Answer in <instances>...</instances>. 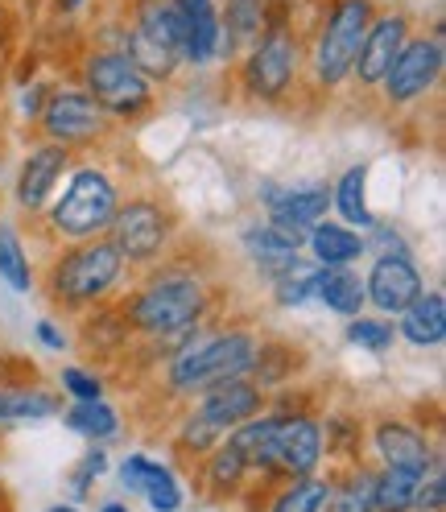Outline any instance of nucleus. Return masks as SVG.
Segmentation results:
<instances>
[{
    "instance_id": "nucleus-33",
    "label": "nucleus",
    "mask_w": 446,
    "mask_h": 512,
    "mask_svg": "<svg viewBox=\"0 0 446 512\" xmlns=\"http://www.w3.org/2000/svg\"><path fill=\"white\" fill-rule=\"evenodd\" d=\"M347 343H356L360 351L380 356V351L393 347V327L385 323V318H347Z\"/></svg>"
},
{
    "instance_id": "nucleus-1",
    "label": "nucleus",
    "mask_w": 446,
    "mask_h": 512,
    "mask_svg": "<svg viewBox=\"0 0 446 512\" xmlns=\"http://www.w3.org/2000/svg\"><path fill=\"white\" fill-rule=\"evenodd\" d=\"M203 314H207V285L195 273H157L124 302L129 331L166 339V343L174 335H190Z\"/></svg>"
},
{
    "instance_id": "nucleus-26",
    "label": "nucleus",
    "mask_w": 446,
    "mask_h": 512,
    "mask_svg": "<svg viewBox=\"0 0 446 512\" xmlns=\"http://www.w3.org/2000/svg\"><path fill=\"white\" fill-rule=\"evenodd\" d=\"M62 422H67V430L91 438V442H104L112 434H120V413L100 397V401H75L67 413H62Z\"/></svg>"
},
{
    "instance_id": "nucleus-16",
    "label": "nucleus",
    "mask_w": 446,
    "mask_h": 512,
    "mask_svg": "<svg viewBox=\"0 0 446 512\" xmlns=\"http://www.w3.org/2000/svg\"><path fill=\"white\" fill-rule=\"evenodd\" d=\"M372 446H376V455L385 467H401V471H430L438 463L434 455V446L422 430H413L397 418H385V422H376L372 430Z\"/></svg>"
},
{
    "instance_id": "nucleus-2",
    "label": "nucleus",
    "mask_w": 446,
    "mask_h": 512,
    "mask_svg": "<svg viewBox=\"0 0 446 512\" xmlns=\"http://www.w3.org/2000/svg\"><path fill=\"white\" fill-rule=\"evenodd\" d=\"M261 339L252 331H219L211 339H195L170 360V389L182 397H203L223 380H240L257 364Z\"/></svg>"
},
{
    "instance_id": "nucleus-12",
    "label": "nucleus",
    "mask_w": 446,
    "mask_h": 512,
    "mask_svg": "<svg viewBox=\"0 0 446 512\" xmlns=\"http://www.w3.org/2000/svg\"><path fill=\"white\" fill-rule=\"evenodd\" d=\"M323 463V426L310 413H277V475L302 479Z\"/></svg>"
},
{
    "instance_id": "nucleus-21",
    "label": "nucleus",
    "mask_w": 446,
    "mask_h": 512,
    "mask_svg": "<svg viewBox=\"0 0 446 512\" xmlns=\"http://www.w3.org/2000/svg\"><path fill=\"white\" fill-rule=\"evenodd\" d=\"M401 335L413 347H438L446 339V298L442 290H422V298L401 310Z\"/></svg>"
},
{
    "instance_id": "nucleus-37",
    "label": "nucleus",
    "mask_w": 446,
    "mask_h": 512,
    "mask_svg": "<svg viewBox=\"0 0 446 512\" xmlns=\"http://www.w3.org/2000/svg\"><path fill=\"white\" fill-rule=\"evenodd\" d=\"M364 252H376V256H405L409 261V244L397 228H389V223H372L368 228V240H364Z\"/></svg>"
},
{
    "instance_id": "nucleus-3",
    "label": "nucleus",
    "mask_w": 446,
    "mask_h": 512,
    "mask_svg": "<svg viewBox=\"0 0 446 512\" xmlns=\"http://www.w3.org/2000/svg\"><path fill=\"white\" fill-rule=\"evenodd\" d=\"M124 273L120 252L112 248V240H83L71 252H62L58 261L46 273L50 285V298L62 306H91V302H104L116 281Z\"/></svg>"
},
{
    "instance_id": "nucleus-43",
    "label": "nucleus",
    "mask_w": 446,
    "mask_h": 512,
    "mask_svg": "<svg viewBox=\"0 0 446 512\" xmlns=\"http://www.w3.org/2000/svg\"><path fill=\"white\" fill-rule=\"evenodd\" d=\"M75 5H83V0H58V9H67V13H71Z\"/></svg>"
},
{
    "instance_id": "nucleus-42",
    "label": "nucleus",
    "mask_w": 446,
    "mask_h": 512,
    "mask_svg": "<svg viewBox=\"0 0 446 512\" xmlns=\"http://www.w3.org/2000/svg\"><path fill=\"white\" fill-rule=\"evenodd\" d=\"M46 512H79L75 504H54V508H46Z\"/></svg>"
},
{
    "instance_id": "nucleus-20",
    "label": "nucleus",
    "mask_w": 446,
    "mask_h": 512,
    "mask_svg": "<svg viewBox=\"0 0 446 512\" xmlns=\"http://www.w3.org/2000/svg\"><path fill=\"white\" fill-rule=\"evenodd\" d=\"M306 244H310L314 265H323V269H347L352 261L364 256V236L352 232V228H343V223H331V219L314 223Z\"/></svg>"
},
{
    "instance_id": "nucleus-35",
    "label": "nucleus",
    "mask_w": 446,
    "mask_h": 512,
    "mask_svg": "<svg viewBox=\"0 0 446 512\" xmlns=\"http://www.w3.org/2000/svg\"><path fill=\"white\" fill-rule=\"evenodd\" d=\"M104 471H108V455L100 451V446H95V451H87V455L79 459V467L71 471V496L83 500V496L91 492V484H95V479H100Z\"/></svg>"
},
{
    "instance_id": "nucleus-13",
    "label": "nucleus",
    "mask_w": 446,
    "mask_h": 512,
    "mask_svg": "<svg viewBox=\"0 0 446 512\" xmlns=\"http://www.w3.org/2000/svg\"><path fill=\"white\" fill-rule=\"evenodd\" d=\"M405 42H409V17L405 13H376L372 25H368V34H364V46L356 54L352 75L364 87H380V79L389 75L393 58L401 54Z\"/></svg>"
},
{
    "instance_id": "nucleus-4",
    "label": "nucleus",
    "mask_w": 446,
    "mask_h": 512,
    "mask_svg": "<svg viewBox=\"0 0 446 512\" xmlns=\"http://www.w3.org/2000/svg\"><path fill=\"white\" fill-rule=\"evenodd\" d=\"M120 207V195H116V182L95 170V166H83L71 174L67 190L58 195V203L50 207V228L54 236L62 240H100L108 232V223Z\"/></svg>"
},
{
    "instance_id": "nucleus-22",
    "label": "nucleus",
    "mask_w": 446,
    "mask_h": 512,
    "mask_svg": "<svg viewBox=\"0 0 446 512\" xmlns=\"http://www.w3.org/2000/svg\"><path fill=\"white\" fill-rule=\"evenodd\" d=\"M265 34V0H228L219 13V54L228 58L236 46H252Z\"/></svg>"
},
{
    "instance_id": "nucleus-11",
    "label": "nucleus",
    "mask_w": 446,
    "mask_h": 512,
    "mask_svg": "<svg viewBox=\"0 0 446 512\" xmlns=\"http://www.w3.org/2000/svg\"><path fill=\"white\" fill-rule=\"evenodd\" d=\"M261 203L269 211V223L294 232V236H310L314 223L327 219L331 207V186L327 182H306V186H281V182H265L261 186Z\"/></svg>"
},
{
    "instance_id": "nucleus-31",
    "label": "nucleus",
    "mask_w": 446,
    "mask_h": 512,
    "mask_svg": "<svg viewBox=\"0 0 446 512\" xmlns=\"http://www.w3.org/2000/svg\"><path fill=\"white\" fill-rule=\"evenodd\" d=\"M248 475V463L240 459V451L232 442H219L215 451L207 455V484H211V492H236L240 488V479Z\"/></svg>"
},
{
    "instance_id": "nucleus-25",
    "label": "nucleus",
    "mask_w": 446,
    "mask_h": 512,
    "mask_svg": "<svg viewBox=\"0 0 446 512\" xmlns=\"http://www.w3.org/2000/svg\"><path fill=\"white\" fill-rule=\"evenodd\" d=\"M331 203H335L339 215H343V228L368 232L372 223H376V215L368 211V166H352V170H347V174L339 178V186H335Z\"/></svg>"
},
{
    "instance_id": "nucleus-19",
    "label": "nucleus",
    "mask_w": 446,
    "mask_h": 512,
    "mask_svg": "<svg viewBox=\"0 0 446 512\" xmlns=\"http://www.w3.org/2000/svg\"><path fill=\"white\" fill-rule=\"evenodd\" d=\"M228 442L240 451V459L248 463V471L277 475V413H257L252 422L236 426L228 434Z\"/></svg>"
},
{
    "instance_id": "nucleus-39",
    "label": "nucleus",
    "mask_w": 446,
    "mask_h": 512,
    "mask_svg": "<svg viewBox=\"0 0 446 512\" xmlns=\"http://www.w3.org/2000/svg\"><path fill=\"white\" fill-rule=\"evenodd\" d=\"M62 389H67L75 401H100L104 397V380L83 372V368H62Z\"/></svg>"
},
{
    "instance_id": "nucleus-30",
    "label": "nucleus",
    "mask_w": 446,
    "mask_h": 512,
    "mask_svg": "<svg viewBox=\"0 0 446 512\" xmlns=\"http://www.w3.org/2000/svg\"><path fill=\"white\" fill-rule=\"evenodd\" d=\"M323 512H372V471H352L343 484H331Z\"/></svg>"
},
{
    "instance_id": "nucleus-8",
    "label": "nucleus",
    "mask_w": 446,
    "mask_h": 512,
    "mask_svg": "<svg viewBox=\"0 0 446 512\" xmlns=\"http://www.w3.org/2000/svg\"><path fill=\"white\" fill-rule=\"evenodd\" d=\"M170 228H174V219L162 203L133 199V203L116 207V215L108 223V240L120 252L124 265H153L170 244Z\"/></svg>"
},
{
    "instance_id": "nucleus-14",
    "label": "nucleus",
    "mask_w": 446,
    "mask_h": 512,
    "mask_svg": "<svg viewBox=\"0 0 446 512\" xmlns=\"http://www.w3.org/2000/svg\"><path fill=\"white\" fill-rule=\"evenodd\" d=\"M422 273L405 256H376L372 273L364 277V298L380 310V314H401L405 306H413L422 298Z\"/></svg>"
},
{
    "instance_id": "nucleus-10",
    "label": "nucleus",
    "mask_w": 446,
    "mask_h": 512,
    "mask_svg": "<svg viewBox=\"0 0 446 512\" xmlns=\"http://www.w3.org/2000/svg\"><path fill=\"white\" fill-rule=\"evenodd\" d=\"M42 128L50 145H83V141H95L104 133V112L100 104L91 100L87 91H75V87H50L46 104H42Z\"/></svg>"
},
{
    "instance_id": "nucleus-17",
    "label": "nucleus",
    "mask_w": 446,
    "mask_h": 512,
    "mask_svg": "<svg viewBox=\"0 0 446 512\" xmlns=\"http://www.w3.org/2000/svg\"><path fill=\"white\" fill-rule=\"evenodd\" d=\"M71 162V149H62V145H38V149H29L25 157V166L17 174V203L25 211H38L46 199H50V190L58 186L62 170H67Z\"/></svg>"
},
{
    "instance_id": "nucleus-7",
    "label": "nucleus",
    "mask_w": 446,
    "mask_h": 512,
    "mask_svg": "<svg viewBox=\"0 0 446 512\" xmlns=\"http://www.w3.org/2000/svg\"><path fill=\"white\" fill-rule=\"evenodd\" d=\"M298 58H302V46H298L294 29H265L240 62V87L252 95V100L273 104L294 87Z\"/></svg>"
},
{
    "instance_id": "nucleus-34",
    "label": "nucleus",
    "mask_w": 446,
    "mask_h": 512,
    "mask_svg": "<svg viewBox=\"0 0 446 512\" xmlns=\"http://www.w3.org/2000/svg\"><path fill=\"white\" fill-rule=\"evenodd\" d=\"M141 496L149 500V508H153V512H178V508H182V484L174 479V471H170V467H166L162 475H157Z\"/></svg>"
},
{
    "instance_id": "nucleus-15",
    "label": "nucleus",
    "mask_w": 446,
    "mask_h": 512,
    "mask_svg": "<svg viewBox=\"0 0 446 512\" xmlns=\"http://www.w3.org/2000/svg\"><path fill=\"white\" fill-rule=\"evenodd\" d=\"M261 409H265V393L252 380L240 376V380H223V384H215V389H207L199 409H195V418H203L211 430H219L223 438H228L236 426L257 418Z\"/></svg>"
},
{
    "instance_id": "nucleus-5",
    "label": "nucleus",
    "mask_w": 446,
    "mask_h": 512,
    "mask_svg": "<svg viewBox=\"0 0 446 512\" xmlns=\"http://www.w3.org/2000/svg\"><path fill=\"white\" fill-rule=\"evenodd\" d=\"M372 17H376L372 0H331L327 5L323 29H318V42L310 54L318 87H339L347 75H352Z\"/></svg>"
},
{
    "instance_id": "nucleus-18",
    "label": "nucleus",
    "mask_w": 446,
    "mask_h": 512,
    "mask_svg": "<svg viewBox=\"0 0 446 512\" xmlns=\"http://www.w3.org/2000/svg\"><path fill=\"white\" fill-rule=\"evenodd\" d=\"M182 13V62H207L219 58V9L215 0H178Z\"/></svg>"
},
{
    "instance_id": "nucleus-29",
    "label": "nucleus",
    "mask_w": 446,
    "mask_h": 512,
    "mask_svg": "<svg viewBox=\"0 0 446 512\" xmlns=\"http://www.w3.org/2000/svg\"><path fill=\"white\" fill-rule=\"evenodd\" d=\"M327 492H331V484H327V479H318V475L290 479V488L273 500L269 512H323Z\"/></svg>"
},
{
    "instance_id": "nucleus-28",
    "label": "nucleus",
    "mask_w": 446,
    "mask_h": 512,
    "mask_svg": "<svg viewBox=\"0 0 446 512\" xmlns=\"http://www.w3.org/2000/svg\"><path fill=\"white\" fill-rule=\"evenodd\" d=\"M0 281H5L13 294L34 290V269H29V256L9 223H0Z\"/></svg>"
},
{
    "instance_id": "nucleus-23",
    "label": "nucleus",
    "mask_w": 446,
    "mask_h": 512,
    "mask_svg": "<svg viewBox=\"0 0 446 512\" xmlns=\"http://www.w3.org/2000/svg\"><path fill=\"white\" fill-rule=\"evenodd\" d=\"M314 298L323 302L327 310L343 314V318H360V310H364V302H368V298H364L360 273H352V269H323V265H318Z\"/></svg>"
},
{
    "instance_id": "nucleus-40",
    "label": "nucleus",
    "mask_w": 446,
    "mask_h": 512,
    "mask_svg": "<svg viewBox=\"0 0 446 512\" xmlns=\"http://www.w3.org/2000/svg\"><path fill=\"white\" fill-rule=\"evenodd\" d=\"M34 335H38V339H42L50 351H67V335H62V331L50 323V318H42V323L34 327Z\"/></svg>"
},
{
    "instance_id": "nucleus-36",
    "label": "nucleus",
    "mask_w": 446,
    "mask_h": 512,
    "mask_svg": "<svg viewBox=\"0 0 446 512\" xmlns=\"http://www.w3.org/2000/svg\"><path fill=\"white\" fill-rule=\"evenodd\" d=\"M162 471H166V467L153 463L149 455H129V459L120 463V479H124V488H129V492H145Z\"/></svg>"
},
{
    "instance_id": "nucleus-27",
    "label": "nucleus",
    "mask_w": 446,
    "mask_h": 512,
    "mask_svg": "<svg viewBox=\"0 0 446 512\" xmlns=\"http://www.w3.org/2000/svg\"><path fill=\"white\" fill-rule=\"evenodd\" d=\"M58 413V397L42 389H0V426L13 422H42Z\"/></svg>"
},
{
    "instance_id": "nucleus-32",
    "label": "nucleus",
    "mask_w": 446,
    "mask_h": 512,
    "mask_svg": "<svg viewBox=\"0 0 446 512\" xmlns=\"http://www.w3.org/2000/svg\"><path fill=\"white\" fill-rule=\"evenodd\" d=\"M314 285H318V265H294L285 277H277L273 298L281 306H302V302L314 298Z\"/></svg>"
},
{
    "instance_id": "nucleus-24",
    "label": "nucleus",
    "mask_w": 446,
    "mask_h": 512,
    "mask_svg": "<svg viewBox=\"0 0 446 512\" xmlns=\"http://www.w3.org/2000/svg\"><path fill=\"white\" fill-rule=\"evenodd\" d=\"M426 471H401V467H385L380 475H372V512H409L418 500Z\"/></svg>"
},
{
    "instance_id": "nucleus-9",
    "label": "nucleus",
    "mask_w": 446,
    "mask_h": 512,
    "mask_svg": "<svg viewBox=\"0 0 446 512\" xmlns=\"http://www.w3.org/2000/svg\"><path fill=\"white\" fill-rule=\"evenodd\" d=\"M442 42L438 38H409L401 46V54L393 58V67L389 75L380 79V87H385V100L389 104H413V100H422V95L442 79Z\"/></svg>"
},
{
    "instance_id": "nucleus-41",
    "label": "nucleus",
    "mask_w": 446,
    "mask_h": 512,
    "mask_svg": "<svg viewBox=\"0 0 446 512\" xmlns=\"http://www.w3.org/2000/svg\"><path fill=\"white\" fill-rule=\"evenodd\" d=\"M100 512H133V508H129V504H120V500H108Z\"/></svg>"
},
{
    "instance_id": "nucleus-6",
    "label": "nucleus",
    "mask_w": 446,
    "mask_h": 512,
    "mask_svg": "<svg viewBox=\"0 0 446 512\" xmlns=\"http://www.w3.org/2000/svg\"><path fill=\"white\" fill-rule=\"evenodd\" d=\"M83 91L104 116L133 120L153 104V83L133 67L124 50H95L83 62Z\"/></svg>"
},
{
    "instance_id": "nucleus-38",
    "label": "nucleus",
    "mask_w": 446,
    "mask_h": 512,
    "mask_svg": "<svg viewBox=\"0 0 446 512\" xmlns=\"http://www.w3.org/2000/svg\"><path fill=\"white\" fill-rule=\"evenodd\" d=\"M418 512H446V475H442V463H434L418 488V500H413Z\"/></svg>"
}]
</instances>
